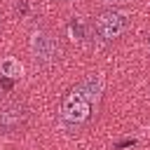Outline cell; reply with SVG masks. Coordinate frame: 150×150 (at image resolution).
<instances>
[{
  "instance_id": "7",
  "label": "cell",
  "mask_w": 150,
  "mask_h": 150,
  "mask_svg": "<svg viewBox=\"0 0 150 150\" xmlns=\"http://www.w3.org/2000/svg\"><path fill=\"white\" fill-rule=\"evenodd\" d=\"M124 145H134V141H122V143H117V148H124Z\"/></svg>"
},
{
  "instance_id": "5",
  "label": "cell",
  "mask_w": 150,
  "mask_h": 150,
  "mask_svg": "<svg viewBox=\"0 0 150 150\" xmlns=\"http://www.w3.org/2000/svg\"><path fill=\"white\" fill-rule=\"evenodd\" d=\"M21 63L16 61V59H12V56H7V59H2L0 61V75L2 77H9V80H16L19 75H21Z\"/></svg>"
},
{
  "instance_id": "2",
  "label": "cell",
  "mask_w": 150,
  "mask_h": 150,
  "mask_svg": "<svg viewBox=\"0 0 150 150\" xmlns=\"http://www.w3.org/2000/svg\"><path fill=\"white\" fill-rule=\"evenodd\" d=\"M127 26H129V16H127L124 12H117V9H105V12H101V14L96 16V21H94L96 35H98L101 40H105V42L120 38V35L127 30Z\"/></svg>"
},
{
  "instance_id": "1",
  "label": "cell",
  "mask_w": 150,
  "mask_h": 150,
  "mask_svg": "<svg viewBox=\"0 0 150 150\" xmlns=\"http://www.w3.org/2000/svg\"><path fill=\"white\" fill-rule=\"evenodd\" d=\"M103 91V77L96 73V75H89L84 77L66 98H63V105H61V117L63 122L68 124H82L91 117L96 103H98V96Z\"/></svg>"
},
{
  "instance_id": "6",
  "label": "cell",
  "mask_w": 150,
  "mask_h": 150,
  "mask_svg": "<svg viewBox=\"0 0 150 150\" xmlns=\"http://www.w3.org/2000/svg\"><path fill=\"white\" fill-rule=\"evenodd\" d=\"M68 33H70V38H73V40L82 42V40L87 38V23H84L82 19L73 16V19H70V23H68Z\"/></svg>"
},
{
  "instance_id": "3",
  "label": "cell",
  "mask_w": 150,
  "mask_h": 150,
  "mask_svg": "<svg viewBox=\"0 0 150 150\" xmlns=\"http://www.w3.org/2000/svg\"><path fill=\"white\" fill-rule=\"evenodd\" d=\"M28 108L21 101H9L0 108V134H19L28 124Z\"/></svg>"
},
{
  "instance_id": "4",
  "label": "cell",
  "mask_w": 150,
  "mask_h": 150,
  "mask_svg": "<svg viewBox=\"0 0 150 150\" xmlns=\"http://www.w3.org/2000/svg\"><path fill=\"white\" fill-rule=\"evenodd\" d=\"M30 49H33L35 63H40V66H49V63L56 61V56H59V45H56V40H54L49 33H42V30L33 35Z\"/></svg>"
}]
</instances>
